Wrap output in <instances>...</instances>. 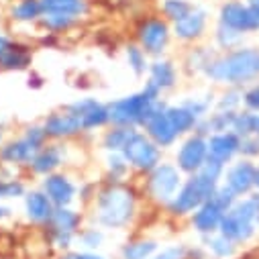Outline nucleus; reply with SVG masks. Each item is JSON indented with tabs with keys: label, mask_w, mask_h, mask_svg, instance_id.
<instances>
[{
	"label": "nucleus",
	"mask_w": 259,
	"mask_h": 259,
	"mask_svg": "<svg viewBox=\"0 0 259 259\" xmlns=\"http://www.w3.org/2000/svg\"><path fill=\"white\" fill-rule=\"evenodd\" d=\"M149 259H188V247L184 243H171L157 249Z\"/></svg>",
	"instance_id": "40"
},
{
	"label": "nucleus",
	"mask_w": 259,
	"mask_h": 259,
	"mask_svg": "<svg viewBox=\"0 0 259 259\" xmlns=\"http://www.w3.org/2000/svg\"><path fill=\"white\" fill-rule=\"evenodd\" d=\"M206 159H208V137L200 133H190L180 143L174 163L180 167L182 174L192 176L204 167Z\"/></svg>",
	"instance_id": "8"
},
{
	"label": "nucleus",
	"mask_w": 259,
	"mask_h": 259,
	"mask_svg": "<svg viewBox=\"0 0 259 259\" xmlns=\"http://www.w3.org/2000/svg\"><path fill=\"white\" fill-rule=\"evenodd\" d=\"M106 235H104V229L96 227V225H88V227H82L80 233H78V243L84 251H98L104 243Z\"/></svg>",
	"instance_id": "36"
},
{
	"label": "nucleus",
	"mask_w": 259,
	"mask_h": 259,
	"mask_svg": "<svg viewBox=\"0 0 259 259\" xmlns=\"http://www.w3.org/2000/svg\"><path fill=\"white\" fill-rule=\"evenodd\" d=\"M182 104H184L190 112L196 114L198 118H204V116H208V110H210V106H212V96H206V98L190 96V98H184Z\"/></svg>",
	"instance_id": "39"
},
{
	"label": "nucleus",
	"mask_w": 259,
	"mask_h": 259,
	"mask_svg": "<svg viewBox=\"0 0 259 259\" xmlns=\"http://www.w3.org/2000/svg\"><path fill=\"white\" fill-rule=\"evenodd\" d=\"M239 153H241L245 159L259 157V137H257V135L241 137V147H239Z\"/></svg>",
	"instance_id": "42"
},
{
	"label": "nucleus",
	"mask_w": 259,
	"mask_h": 259,
	"mask_svg": "<svg viewBox=\"0 0 259 259\" xmlns=\"http://www.w3.org/2000/svg\"><path fill=\"white\" fill-rule=\"evenodd\" d=\"M245 5L251 17V23H253V33H257L259 31V0H245Z\"/></svg>",
	"instance_id": "45"
},
{
	"label": "nucleus",
	"mask_w": 259,
	"mask_h": 259,
	"mask_svg": "<svg viewBox=\"0 0 259 259\" xmlns=\"http://www.w3.org/2000/svg\"><path fill=\"white\" fill-rule=\"evenodd\" d=\"M255 188H259V167H257V174H255Z\"/></svg>",
	"instance_id": "50"
},
{
	"label": "nucleus",
	"mask_w": 259,
	"mask_h": 259,
	"mask_svg": "<svg viewBox=\"0 0 259 259\" xmlns=\"http://www.w3.org/2000/svg\"><path fill=\"white\" fill-rule=\"evenodd\" d=\"M29 86H33V88H41L43 86V78L41 76H37L35 72L29 76Z\"/></svg>",
	"instance_id": "47"
},
{
	"label": "nucleus",
	"mask_w": 259,
	"mask_h": 259,
	"mask_svg": "<svg viewBox=\"0 0 259 259\" xmlns=\"http://www.w3.org/2000/svg\"><path fill=\"white\" fill-rule=\"evenodd\" d=\"M192 9H194V5L190 3V0H161L159 3V15L169 23L180 21Z\"/></svg>",
	"instance_id": "35"
},
{
	"label": "nucleus",
	"mask_w": 259,
	"mask_h": 259,
	"mask_svg": "<svg viewBox=\"0 0 259 259\" xmlns=\"http://www.w3.org/2000/svg\"><path fill=\"white\" fill-rule=\"evenodd\" d=\"M61 259H63V257H61Z\"/></svg>",
	"instance_id": "52"
},
{
	"label": "nucleus",
	"mask_w": 259,
	"mask_h": 259,
	"mask_svg": "<svg viewBox=\"0 0 259 259\" xmlns=\"http://www.w3.org/2000/svg\"><path fill=\"white\" fill-rule=\"evenodd\" d=\"M33 61V49L31 45L23 41H13V45L7 49V53L0 57V70L5 72H23L31 68Z\"/></svg>",
	"instance_id": "22"
},
{
	"label": "nucleus",
	"mask_w": 259,
	"mask_h": 259,
	"mask_svg": "<svg viewBox=\"0 0 259 259\" xmlns=\"http://www.w3.org/2000/svg\"><path fill=\"white\" fill-rule=\"evenodd\" d=\"M27 194V184L19 178H9V180H0V202L3 200H15L23 198Z\"/></svg>",
	"instance_id": "38"
},
{
	"label": "nucleus",
	"mask_w": 259,
	"mask_h": 259,
	"mask_svg": "<svg viewBox=\"0 0 259 259\" xmlns=\"http://www.w3.org/2000/svg\"><path fill=\"white\" fill-rule=\"evenodd\" d=\"M63 259H108L104 255H100L98 251H68L63 253Z\"/></svg>",
	"instance_id": "44"
},
{
	"label": "nucleus",
	"mask_w": 259,
	"mask_h": 259,
	"mask_svg": "<svg viewBox=\"0 0 259 259\" xmlns=\"http://www.w3.org/2000/svg\"><path fill=\"white\" fill-rule=\"evenodd\" d=\"M23 208H25V217L31 225L47 227L53 217L55 204L49 200V196L41 188H37V190H27V194L23 196Z\"/></svg>",
	"instance_id": "17"
},
{
	"label": "nucleus",
	"mask_w": 259,
	"mask_h": 259,
	"mask_svg": "<svg viewBox=\"0 0 259 259\" xmlns=\"http://www.w3.org/2000/svg\"><path fill=\"white\" fill-rule=\"evenodd\" d=\"M241 104H243V92L237 90V86H233L221 96V100L217 102V110H233L235 112Z\"/></svg>",
	"instance_id": "41"
},
{
	"label": "nucleus",
	"mask_w": 259,
	"mask_h": 259,
	"mask_svg": "<svg viewBox=\"0 0 259 259\" xmlns=\"http://www.w3.org/2000/svg\"><path fill=\"white\" fill-rule=\"evenodd\" d=\"M223 214H225V210H221L212 200H206L202 206H198L190 214V225L200 237L214 235V233H219Z\"/></svg>",
	"instance_id": "20"
},
{
	"label": "nucleus",
	"mask_w": 259,
	"mask_h": 259,
	"mask_svg": "<svg viewBox=\"0 0 259 259\" xmlns=\"http://www.w3.org/2000/svg\"><path fill=\"white\" fill-rule=\"evenodd\" d=\"M122 155L124 159L128 161V165H131L133 171L137 174H149L151 169H155L163 159V149L157 147L145 131H141V128H137V133L131 137V141L126 143V147L122 149Z\"/></svg>",
	"instance_id": "7"
},
{
	"label": "nucleus",
	"mask_w": 259,
	"mask_h": 259,
	"mask_svg": "<svg viewBox=\"0 0 259 259\" xmlns=\"http://www.w3.org/2000/svg\"><path fill=\"white\" fill-rule=\"evenodd\" d=\"M9 17L19 25H37L43 17V5L41 0H17L11 7Z\"/></svg>",
	"instance_id": "26"
},
{
	"label": "nucleus",
	"mask_w": 259,
	"mask_h": 259,
	"mask_svg": "<svg viewBox=\"0 0 259 259\" xmlns=\"http://www.w3.org/2000/svg\"><path fill=\"white\" fill-rule=\"evenodd\" d=\"M239 147H241V137L233 131L208 135V159L214 163L227 167V163H231L233 157L239 153Z\"/></svg>",
	"instance_id": "18"
},
{
	"label": "nucleus",
	"mask_w": 259,
	"mask_h": 259,
	"mask_svg": "<svg viewBox=\"0 0 259 259\" xmlns=\"http://www.w3.org/2000/svg\"><path fill=\"white\" fill-rule=\"evenodd\" d=\"M39 149L41 147L23 133L21 137L3 143V147H0V161L11 167H29Z\"/></svg>",
	"instance_id": "16"
},
{
	"label": "nucleus",
	"mask_w": 259,
	"mask_h": 259,
	"mask_svg": "<svg viewBox=\"0 0 259 259\" xmlns=\"http://www.w3.org/2000/svg\"><path fill=\"white\" fill-rule=\"evenodd\" d=\"M257 137H259V118H257V133H255Z\"/></svg>",
	"instance_id": "51"
},
{
	"label": "nucleus",
	"mask_w": 259,
	"mask_h": 259,
	"mask_svg": "<svg viewBox=\"0 0 259 259\" xmlns=\"http://www.w3.org/2000/svg\"><path fill=\"white\" fill-rule=\"evenodd\" d=\"M66 108L70 112H74L84 126V133H92L98 128H104L110 124V116H108V104L96 100V98H78L70 104H66Z\"/></svg>",
	"instance_id": "9"
},
{
	"label": "nucleus",
	"mask_w": 259,
	"mask_h": 259,
	"mask_svg": "<svg viewBox=\"0 0 259 259\" xmlns=\"http://www.w3.org/2000/svg\"><path fill=\"white\" fill-rule=\"evenodd\" d=\"M243 104L251 112H259V84H253L243 92Z\"/></svg>",
	"instance_id": "43"
},
{
	"label": "nucleus",
	"mask_w": 259,
	"mask_h": 259,
	"mask_svg": "<svg viewBox=\"0 0 259 259\" xmlns=\"http://www.w3.org/2000/svg\"><path fill=\"white\" fill-rule=\"evenodd\" d=\"M13 37H9V35H5V33H0V57H3L5 53H7V49L13 45Z\"/></svg>",
	"instance_id": "46"
},
{
	"label": "nucleus",
	"mask_w": 259,
	"mask_h": 259,
	"mask_svg": "<svg viewBox=\"0 0 259 259\" xmlns=\"http://www.w3.org/2000/svg\"><path fill=\"white\" fill-rule=\"evenodd\" d=\"M165 112H167V118H169V122L174 124L176 133H178L180 137H186V135H190V133L196 131V124H198L200 118L194 114V112H190L182 102H178V104H167Z\"/></svg>",
	"instance_id": "24"
},
{
	"label": "nucleus",
	"mask_w": 259,
	"mask_h": 259,
	"mask_svg": "<svg viewBox=\"0 0 259 259\" xmlns=\"http://www.w3.org/2000/svg\"><path fill=\"white\" fill-rule=\"evenodd\" d=\"M84 225V214L74 210L72 206H55L53 210V217L49 221L47 227L43 229H49V231H61V233H72V235H78L80 229Z\"/></svg>",
	"instance_id": "23"
},
{
	"label": "nucleus",
	"mask_w": 259,
	"mask_h": 259,
	"mask_svg": "<svg viewBox=\"0 0 259 259\" xmlns=\"http://www.w3.org/2000/svg\"><path fill=\"white\" fill-rule=\"evenodd\" d=\"M257 118H259L257 112H251V110H247V108H245V110H237L231 131L237 133L239 137L255 135V133H257Z\"/></svg>",
	"instance_id": "34"
},
{
	"label": "nucleus",
	"mask_w": 259,
	"mask_h": 259,
	"mask_svg": "<svg viewBox=\"0 0 259 259\" xmlns=\"http://www.w3.org/2000/svg\"><path fill=\"white\" fill-rule=\"evenodd\" d=\"M255 174H257V165L251 159H239L229 167H225L223 184L231 188L239 198H243L247 194H251V190L255 188Z\"/></svg>",
	"instance_id": "15"
},
{
	"label": "nucleus",
	"mask_w": 259,
	"mask_h": 259,
	"mask_svg": "<svg viewBox=\"0 0 259 259\" xmlns=\"http://www.w3.org/2000/svg\"><path fill=\"white\" fill-rule=\"evenodd\" d=\"M43 13H59L82 19L88 15V0H41Z\"/></svg>",
	"instance_id": "28"
},
{
	"label": "nucleus",
	"mask_w": 259,
	"mask_h": 259,
	"mask_svg": "<svg viewBox=\"0 0 259 259\" xmlns=\"http://www.w3.org/2000/svg\"><path fill=\"white\" fill-rule=\"evenodd\" d=\"M80 19L70 17V15H59V13H43L39 25L49 33V35H59V33H68L72 31Z\"/></svg>",
	"instance_id": "30"
},
{
	"label": "nucleus",
	"mask_w": 259,
	"mask_h": 259,
	"mask_svg": "<svg viewBox=\"0 0 259 259\" xmlns=\"http://www.w3.org/2000/svg\"><path fill=\"white\" fill-rule=\"evenodd\" d=\"M157 249H159V245H157L155 239L141 237V239L126 241V243L120 247L118 257H120V259H149Z\"/></svg>",
	"instance_id": "27"
},
{
	"label": "nucleus",
	"mask_w": 259,
	"mask_h": 259,
	"mask_svg": "<svg viewBox=\"0 0 259 259\" xmlns=\"http://www.w3.org/2000/svg\"><path fill=\"white\" fill-rule=\"evenodd\" d=\"M139 196L126 182H108L98 188L92 200V225L104 231H122L137 217Z\"/></svg>",
	"instance_id": "1"
},
{
	"label": "nucleus",
	"mask_w": 259,
	"mask_h": 259,
	"mask_svg": "<svg viewBox=\"0 0 259 259\" xmlns=\"http://www.w3.org/2000/svg\"><path fill=\"white\" fill-rule=\"evenodd\" d=\"M137 133L135 126H108L102 133L100 139V147L106 153H122V149L126 147V143L131 141V137Z\"/></svg>",
	"instance_id": "25"
},
{
	"label": "nucleus",
	"mask_w": 259,
	"mask_h": 259,
	"mask_svg": "<svg viewBox=\"0 0 259 259\" xmlns=\"http://www.w3.org/2000/svg\"><path fill=\"white\" fill-rule=\"evenodd\" d=\"M68 163V145L61 141H47L35 155V159L29 165V171L33 176L45 178L49 174L61 171V167Z\"/></svg>",
	"instance_id": "11"
},
{
	"label": "nucleus",
	"mask_w": 259,
	"mask_h": 259,
	"mask_svg": "<svg viewBox=\"0 0 259 259\" xmlns=\"http://www.w3.org/2000/svg\"><path fill=\"white\" fill-rule=\"evenodd\" d=\"M3 143H5V126L0 124V147H3Z\"/></svg>",
	"instance_id": "49"
},
{
	"label": "nucleus",
	"mask_w": 259,
	"mask_h": 259,
	"mask_svg": "<svg viewBox=\"0 0 259 259\" xmlns=\"http://www.w3.org/2000/svg\"><path fill=\"white\" fill-rule=\"evenodd\" d=\"M13 214V208L11 206H7V204H3V202H0V223H3L5 219H9Z\"/></svg>",
	"instance_id": "48"
},
{
	"label": "nucleus",
	"mask_w": 259,
	"mask_h": 259,
	"mask_svg": "<svg viewBox=\"0 0 259 259\" xmlns=\"http://www.w3.org/2000/svg\"><path fill=\"white\" fill-rule=\"evenodd\" d=\"M243 33H239V31H235V29H229V27H225V25H217V29H214V43H217V47L219 49H225V51H231V49H237V47H241V43H243Z\"/></svg>",
	"instance_id": "37"
},
{
	"label": "nucleus",
	"mask_w": 259,
	"mask_h": 259,
	"mask_svg": "<svg viewBox=\"0 0 259 259\" xmlns=\"http://www.w3.org/2000/svg\"><path fill=\"white\" fill-rule=\"evenodd\" d=\"M214 51L206 49V47H192L188 53H186V59H184V66L188 72H194V74H204L206 66L214 59Z\"/></svg>",
	"instance_id": "32"
},
{
	"label": "nucleus",
	"mask_w": 259,
	"mask_h": 259,
	"mask_svg": "<svg viewBox=\"0 0 259 259\" xmlns=\"http://www.w3.org/2000/svg\"><path fill=\"white\" fill-rule=\"evenodd\" d=\"M147 82H151L161 94L169 92L178 86V68L174 59L169 57H155L149 63V72H147Z\"/></svg>",
	"instance_id": "19"
},
{
	"label": "nucleus",
	"mask_w": 259,
	"mask_h": 259,
	"mask_svg": "<svg viewBox=\"0 0 259 259\" xmlns=\"http://www.w3.org/2000/svg\"><path fill=\"white\" fill-rule=\"evenodd\" d=\"M255 219H257V202L253 196L247 198H239L233 208H229L223 214L219 233L225 235L229 241H233L235 245L249 241L255 235Z\"/></svg>",
	"instance_id": "4"
},
{
	"label": "nucleus",
	"mask_w": 259,
	"mask_h": 259,
	"mask_svg": "<svg viewBox=\"0 0 259 259\" xmlns=\"http://www.w3.org/2000/svg\"><path fill=\"white\" fill-rule=\"evenodd\" d=\"M219 23L229 27V29H235L243 35L247 33H253V23H251V17H249V11H247V5L241 3V0H229L225 3L219 11Z\"/></svg>",
	"instance_id": "21"
},
{
	"label": "nucleus",
	"mask_w": 259,
	"mask_h": 259,
	"mask_svg": "<svg viewBox=\"0 0 259 259\" xmlns=\"http://www.w3.org/2000/svg\"><path fill=\"white\" fill-rule=\"evenodd\" d=\"M41 190L55 206H72L78 198V184L66 171H55L43 178Z\"/></svg>",
	"instance_id": "12"
},
{
	"label": "nucleus",
	"mask_w": 259,
	"mask_h": 259,
	"mask_svg": "<svg viewBox=\"0 0 259 259\" xmlns=\"http://www.w3.org/2000/svg\"><path fill=\"white\" fill-rule=\"evenodd\" d=\"M202 245L206 249V253H212L217 259H231L235 255V243L229 241L225 235L214 233V235H206L202 237Z\"/></svg>",
	"instance_id": "31"
},
{
	"label": "nucleus",
	"mask_w": 259,
	"mask_h": 259,
	"mask_svg": "<svg viewBox=\"0 0 259 259\" xmlns=\"http://www.w3.org/2000/svg\"><path fill=\"white\" fill-rule=\"evenodd\" d=\"M43 128H45L49 141H70V139H76L84 133L82 120L74 112H70L66 106L61 110L51 112L43 120Z\"/></svg>",
	"instance_id": "10"
},
{
	"label": "nucleus",
	"mask_w": 259,
	"mask_h": 259,
	"mask_svg": "<svg viewBox=\"0 0 259 259\" xmlns=\"http://www.w3.org/2000/svg\"><path fill=\"white\" fill-rule=\"evenodd\" d=\"M174 33H171V23L165 21L161 15H149L143 17L137 23L135 29V41L141 45V49L149 55V57H163L169 41H171Z\"/></svg>",
	"instance_id": "6"
},
{
	"label": "nucleus",
	"mask_w": 259,
	"mask_h": 259,
	"mask_svg": "<svg viewBox=\"0 0 259 259\" xmlns=\"http://www.w3.org/2000/svg\"><path fill=\"white\" fill-rule=\"evenodd\" d=\"M124 59H126V66H128V70H131L137 78H141V76H147V72H149V55L141 49V45L135 41V43H128L126 47H124Z\"/></svg>",
	"instance_id": "29"
},
{
	"label": "nucleus",
	"mask_w": 259,
	"mask_h": 259,
	"mask_svg": "<svg viewBox=\"0 0 259 259\" xmlns=\"http://www.w3.org/2000/svg\"><path fill=\"white\" fill-rule=\"evenodd\" d=\"M161 92L151 84L145 82V86L133 94L120 96L112 102H108V116L112 126H135L143 128V124L151 118V114L163 104Z\"/></svg>",
	"instance_id": "3"
},
{
	"label": "nucleus",
	"mask_w": 259,
	"mask_h": 259,
	"mask_svg": "<svg viewBox=\"0 0 259 259\" xmlns=\"http://www.w3.org/2000/svg\"><path fill=\"white\" fill-rule=\"evenodd\" d=\"M204 78L214 84L243 86L259 78V47H237L225 53H217L206 66Z\"/></svg>",
	"instance_id": "2"
},
{
	"label": "nucleus",
	"mask_w": 259,
	"mask_h": 259,
	"mask_svg": "<svg viewBox=\"0 0 259 259\" xmlns=\"http://www.w3.org/2000/svg\"><path fill=\"white\" fill-rule=\"evenodd\" d=\"M184 174L180 171V167L171 161H161L155 169H151L147 174L145 180V192H147V198L151 202H155L157 206H167L174 196L178 194V190L184 184Z\"/></svg>",
	"instance_id": "5"
},
{
	"label": "nucleus",
	"mask_w": 259,
	"mask_h": 259,
	"mask_svg": "<svg viewBox=\"0 0 259 259\" xmlns=\"http://www.w3.org/2000/svg\"><path fill=\"white\" fill-rule=\"evenodd\" d=\"M165 108H167V102H163V104L151 114V118L143 124V131L147 133V137H149L157 147H161V149L174 147V145L178 143V139H180V135L176 133L174 124H171L169 118H167Z\"/></svg>",
	"instance_id": "14"
},
{
	"label": "nucleus",
	"mask_w": 259,
	"mask_h": 259,
	"mask_svg": "<svg viewBox=\"0 0 259 259\" xmlns=\"http://www.w3.org/2000/svg\"><path fill=\"white\" fill-rule=\"evenodd\" d=\"M104 167H106V176L110 182H124L126 176L131 174V165H128L122 153H106Z\"/></svg>",
	"instance_id": "33"
},
{
	"label": "nucleus",
	"mask_w": 259,
	"mask_h": 259,
	"mask_svg": "<svg viewBox=\"0 0 259 259\" xmlns=\"http://www.w3.org/2000/svg\"><path fill=\"white\" fill-rule=\"evenodd\" d=\"M208 27V11L202 7H194L186 17L171 23V33L182 43H196L204 37Z\"/></svg>",
	"instance_id": "13"
}]
</instances>
